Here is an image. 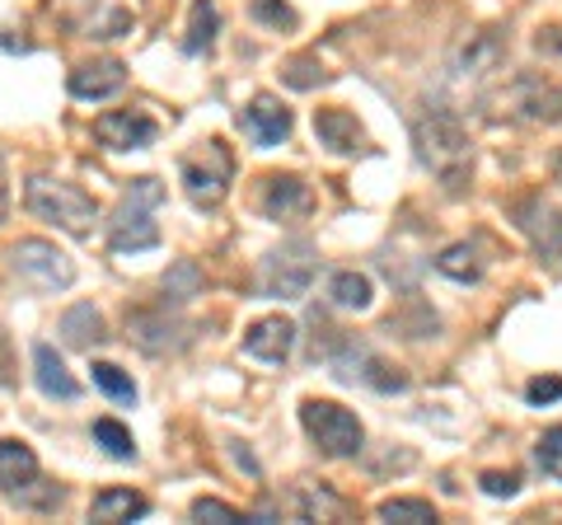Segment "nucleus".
Segmentation results:
<instances>
[{
  "label": "nucleus",
  "instance_id": "nucleus-9",
  "mask_svg": "<svg viewBox=\"0 0 562 525\" xmlns=\"http://www.w3.org/2000/svg\"><path fill=\"white\" fill-rule=\"evenodd\" d=\"M10 268L43 295L66 291L76 282V262H70V254H61L57 244H47V239H20L10 249Z\"/></svg>",
  "mask_w": 562,
  "mask_h": 525
},
{
  "label": "nucleus",
  "instance_id": "nucleus-20",
  "mask_svg": "<svg viewBox=\"0 0 562 525\" xmlns=\"http://www.w3.org/2000/svg\"><path fill=\"white\" fill-rule=\"evenodd\" d=\"M436 268H441L450 282H479L487 262L479 258V244H450V249L436 258Z\"/></svg>",
  "mask_w": 562,
  "mask_h": 525
},
{
  "label": "nucleus",
  "instance_id": "nucleus-36",
  "mask_svg": "<svg viewBox=\"0 0 562 525\" xmlns=\"http://www.w3.org/2000/svg\"><path fill=\"white\" fill-rule=\"evenodd\" d=\"M549 47V52H562V29H543L539 33V52Z\"/></svg>",
  "mask_w": 562,
  "mask_h": 525
},
{
  "label": "nucleus",
  "instance_id": "nucleus-21",
  "mask_svg": "<svg viewBox=\"0 0 562 525\" xmlns=\"http://www.w3.org/2000/svg\"><path fill=\"white\" fill-rule=\"evenodd\" d=\"M216 29H221V14L211 0H192V24H188V38H183V52H206L211 43H216Z\"/></svg>",
  "mask_w": 562,
  "mask_h": 525
},
{
  "label": "nucleus",
  "instance_id": "nucleus-38",
  "mask_svg": "<svg viewBox=\"0 0 562 525\" xmlns=\"http://www.w3.org/2000/svg\"><path fill=\"white\" fill-rule=\"evenodd\" d=\"M10 212V188H5V165H0V221Z\"/></svg>",
  "mask_w": 562,
  "mask_h": 525
},
{
  "label": "nucleus",
  "instance_id": "nucleus-29",
  "mask_svg": "<svg viewBox=\"0 0 562 525\" xmlns=\"http://www.w3.org/2000/svg\"><path fill=\"white\" fill-rule=\"evenodd\" d=\"M305 516H310V521H314V516H319V521H351V506H347L342 498H333L328 488H319V493L310 488V493H305Z\"/></svg>",
  "mask_w": 562,
  "mask_h": 525
},
{
  "label": "nucleus",
  "instance_id": "nucleus-17",
  "mask_svg": "<svg viewBox=\"0 0 562 525\" xmlns=\"http://www.w3.org/2000/svg\"><path fill=\"white\" fill-rule=\"evenodd\" d=\"M33 380H38V390L47 399H76L80 394V384L70 380V371L61 366V357H57V347H52V343L33 347Z\"/></svg>",
  "mask_w": 562,
  "mask_h": 525
},
{
  "label": "nucleus",
  "instance_id": "nucleus-24",
  "mask_svg": "<svg viewBox=\"0 0 562 525\" xmlns=\"http://www.w3.org/2000/svg\"><path fill=\"white\" fill-rule=\"evenodd\" d=\"M506 57V47H502V38L497 33H479V38H473V47H464V57H460V71L469 76H479V71H487V66H497Z\"/></svg>",
  "mask_w": 562,
  "mask_h": 525
},
{
  "label": "nucleus",
  "instance_id": "nucleus-18",
  "mask_svg": "<svg viewBox=\"0 0 562 525\" xmlns=\"http://www.w3.org/2000/svg\"><path fill=\"white\" fill-rule=\"evenodd\" d=\"M146 512H150V502L140 493H132V488H103V493L94 498V506H90L94 521H136Z\"/></svg>",
  "mask_w": 562,
  "mask_h": 525
},
{
  "label": "nucleus",
  "instance_id": "nucleus-8",
  "mask_svg": "<svg viewBox=\"0 0 562 525\" xmlns=\"http://www.w3.org/2000/svg\"><path fill=\"white\" fill-rule=\"evenodd\" d=\"M314 272H319V254H314L310 239H291L281 249L268 254L262 262V295H277V301H301L310 291Z\"/></svg>",
  "mask_w": 562,
  "mask_h": 525
},
{
  "label": "nucleus",
  "instance_id": "nucleus-33",
  "mask_svg": "<svg viewBox=\"0 0 562 525\" xmlns=\"http://www.w3.org/2000/svg\"><path fill=\"white\" fill-rule=\"evenodd\" d=\"M525 399H530V404H558V399H562V376L530 380V384H525Z\"/></svg>",
  "mask_w": 562,
  "mask_h": 525
},
{
  "label": "nucleus",
  "instance_id": "nucleus-1",
  "mask_svg": "<svg viewBox=\"0 0 562 525\" xmlns=\"http://www.w3.org/2000/svg\"><path fill=\"white\" fill-rule=\"evenodd\" d=\"M413 146H417V160L427 165L436 179H441L450 192H460L469 183V169H473V146H469V132L464 122L454 118L450 109H431L413 122Z\"/></svg>",
  "mask_w": 562,
  "mask_h": 525
},
{
  "label": "nucleus",
  "instance_id": "nucleus-11",
  "mask_svg": "<svg viewBox=\"0 0 562 525\" xmlns=\"http://www.w3.org/2000/svg\"><path fill=\"white\" fill-rule=\"evenodd\" d=\"M258 206H262V216H272V221H301L314 212V192L301 174H268Z\"/></svg>",
  "mask_w": 562,
  "mask_h": 525
},
{
  "label": "nucleus",
  "instance_id": "nucleus-5",
  "mask_svg": "<svg viewBox=\"0 0 562 525\" xmlns=\"http://www.w3.org/2000/svg\"><path fill=\"white\" fill-rule=\"evenodd\" d=\"M179 174H183V192L192 198V206L216 212L225 202V192H231V179H235V155L221 136H211V142H202L198 150L183 155Z\"/></svg>",
  "mask_w": 562,
  "mask_h": 525
},
{
  "label": "nucleus",
  "instance_id": "nucleus-14",
  "mask_svg": "<svg viewBox=\"0 0 562 525\" xmlns=\"http://www.w3.org/2000/svg\"><path fill=\"white\" fill-rule=\"evenodd\" d=\"M295 347V324L281 320V314H268V320L249 324V334H244V353L258 357V361H286Z\"/></svg>",
  "mask_w": 562,
  "mask_h": 525
},
{
  "label": "nucleus",
  "instance_id": "nucleus-34",
  "mask_svg": "<svg viewBox=\"0 0 562 525\" xmlns=\"http://www.w3.org/2000/svg\"><path fill=\"white\" fill-rule=\"evenodd\" d=\"M192 516H198V521H244L235 506H225L216 498H198V502H192Z\"/></svg>",
  "mask_w": 562,
  "mask_h": 525
},
{
  "label": "nucleus",
  "instance_id": "nucleus-19",
  "mask_svg": "<svg viewBox=\"0 0 562 525\" xmlns=\"http://www.w3.org/2000/svg\"><path fill=\"white\" fill-rule=\"evenodd\" d=\"M61 338L70 347H99L103 338H109V334H103V314L94 305H70L61 314Z\"/></svg>",
  "mask_w": 562,
  "mask_h": 525
},
{
  "label": "nucleus",
  "instance_id": "nucleus-12",
  "mask_svg": "<svg viewBox=\"0 0 562 525\" xmlns=\"http://www.w3.org/2000/svg\"><path fill=\"white\" fill-rule=\"evenodd\" d=\"M239 127H244V136H249L254 146L272 150V146H281L291 136V109L281 99H272V94H258L249 109L239 113Z\"/></svg>",
  "mask_w": 562,
  "mask_h": 525
},
{
  "label": "nucleus",
  "instance_id": "nucleus-15",
  "mask_svg": "<svg viewBox=\"0 0 562 525\" xmlns=\"http://www.w3.org/2000/svg\"><path fill=\"white\" fill-rule=\"evenodd\" d=\"M314 136H319L333 155H361L366 146H371L366 132H361V122L347 109H319L314 113Z\"/></svg>",
  "mask_w": 562,
  "mask_h": 525
},
{
  "label": "nucleus",
  "instance_id": "nucleus-16",
  "mask_svg": "<svg viewBox=\"0 0 562 525\" xmlns=\"http://www.w3.org/2000/svg\"><path fill=\"white\" fill-rule=\"evenodd\" d=\"M127 85V66L122 62H90V66H76L70 71V94L76 99H109Z\"/></svg>",
  "mask_w": 562,
  "mask_h": 525
},
{
  "label": "nucleus",
  "instance_id": "nucleus-10",
  "mask_svg": "<svg viewBox=\"0 0 562 525\" xmlns=\"http://www.w3.org/2000/svg\"><path fill=\"white\" fill-rule=\"evenodd\" d=\"M94 136L103 150H146L155 136H160V122L146 109H113L94 118Z\"/></svg>",
  "mask_w": 562,
  "mask_h": 525
},
{
  "label": "nucleus",
  "instance_id": "nucleus-22",
  "mask_svg": "<svg viewBox=\"0 0 562 525\" xmlns=\"http://www.w3.org/2000/svg\"><path fill=\"white\" fill-rule=\"evenodd\" d=\"M371 277L366 272H338L333 277V305H342V310H366L371 305Z\"/></svg>",
  "mask_w": 562,
  "mask_h": 525
},
{
  "label": "nucleus",
  "instance_id": "nucleus-31",
  "mask_svg": "<svg viewBox=\"0 0 562 525\" xmlns=\"http://www.w3.org/2000/svg\"><path fill=\"white\" fill-rule=\"evenodd\" d=\"M254 20L272 29H295V10L286 0H254Z\"/></svg>",
  "mask_w": 562,
  "mask_h": 525
},
{
  "label": "nucleus",
  "instance_id": "nucleus-30",
  "mask_svg": "<svg viewBox=\"0 0 562 525\" xmlns=\"http://www.w3.org/2000/svg\"><path fill=\"white\" fill-rule=\"evenodd\" d=\"M281 80L291 85V90H314V85H324L328 80V71L314 57H295V62H286V71H281Z\"/></svg>",
  "mask_w": 562,
  "mask_h": 525
},
{
  "label": "nucleus",
  "instance_id": "nucleus-28",
  "mask_svg": "<svg viewBox=\"0 0 562 525\" xmlns=\"http://www.w3.org/2000/svg\"><path fill=\"white\" fill-rule=\"evenodd\" d=\"M535 460H539L543 474L562 483V427H549L539 436V442H535Z\"/></svg>",
  "mask_w": 562,
  "mask_h": 525
},
{
  "label": "nucleus",
  "instance_id": "nucleus-37",
  "mask_svg": "<svg viewBox=\"0 0 562 525\" xmlns=\"http://www.w3.org/2000/svg\"><path fill=\"white\" fill-rule=\"evenodd\" d=\"M235 460H239L244 469H249V474H258V460H254V455H249V450H244L239 442H235Z\"/></svg>",
  "mask_w": 562,
  "mask_h": 525
},
{
  "label": "nucleus",
  "instance_id": "nucleus-7",
  "mask_svg": "<svg viewBox=\"0 0 562 525\" xmlns=\"http://www.w3.org/2000/svg\"><path fill=\"white\" fill-rule=\"evenodd\" d=\"M301 423L310 432V442L319 446L324 455H333V460H347V455H357L366 432L357 423V413L333 404V399H305L301 404Z\"/></svg>",
  "mask_w": 562,
  "mask_h": 525
},
{
  "label": "nucleus",
  "instance_id": "nucleus-26",
  "mask_svg": "<svg viewBox=\"0 0 562 525\" xmlns=\"http://www.w3.org/2000/svg\"><path fill=\"white\" fill-rule=\"evenodd\" d=\"M380 521H403V525H427L436 521V506L422 502V498H394V502H380Z\"/></svg>",
  "mask_w": 562,
  "mask_h": 525
},
{
  "label": "nucleus",
  "instance_id": "nucleus-3",
  "mask_svg": "<svg viewBox=\"0 0 562 525\" xmlns=\"http://www.w3.org/2000/svg\"><path fill=\"white\" fill-rule=\"evenodd\" d=\"M165 202V188L160 179H136L127 192H122L117 212L109 221V244L113 254H140V249H155L160 244V225L150 221V212Z\"/></svg>",
  "mask_w": 562,
  "mask_h": 525
},
{
  "label": "nucleus",
  "instance_id": "nucleus-23",
  "mask_svg": "<svg viewBox=\"0 0 562 525\" xmlns=\"http://www.w3.org/2000/svg\"><path fill=\"white\" fill-rule=\"evenodd\" d=\"M94 384L103 394L113 399V404H136V384H132V376L122 371V366H113V361H94Z\"/></svg>",
  "mask_w": 562,
  "mask_h": 525
},
{
  "label": "nucleus",
  "instance_id": "nucleus-27",
  "mask_svg": "<svg viewBox=\"0 0 562 525\" xmlns=\"http://www.w3.org/2000/svg\"><path fill=\"white\" fill-rule=\"evenodd\" d=\"M198 287H202V272H198V262H179L169 277H165V301H192L198 295Z\"/></svg>",
  "mask_w": 562,
  "mask_h": 525
},
{
  "label": "nucleus",
  "instance_id": "nucleus-32",
  "mask_svg": "<svg viewBox=\"0 0 562 525\" xmlns=\"http://www.w3.org/2000/svg\"><path fill=\"white\" fill-rule=\"evenodd\" d=\"M479 483H483L487 498H516L520 493V474H512V469H506V474H502V469H487Z\"/></svg>",
  "mask_w": 562,
  "mask_h": 525
},
{
  "label": "nucleus",
  "instance_id": "nucleus-6",
  "mask_svg": "<svg viewBox=\"0 0 562 525\" xmlns=\"http://www.w3.org/2000/svg\"><path fill=\"white\" fill-rule=\"evenodd\" d=\"M0 498L33 506V512H47V506L61 502V488H43L38 455L24 442H0Z\"/></svg>",
  "mask_w": 562,
  "mask_h": 525
},
{
  "label": "nucleus",
  "instance_id": "nucleus-2",
  "mask_svg": "<svg viewBox=\"0 0 562 525\" xmlns=\"http://www.w3.org/2000/svg\"><path fill=\"white\" fill-rule=\"evenodd\" d=\"M24 206L38 221L57 225V231H66V235H90L94 221H99V202L90 198V192L66 183V179H47V174L24 183Z\"/></svg>",
  "mask_w": 562,
  "mask_h": 525
},
{
  "label": "nucleus",
  "instance_id": "nucleus-13",
  "mask_svg": "<svg viewBox=\"0 0 562 525\" xmlns=\"http://www.w3.org/2000/svg\"><path fill=\"white\" fill-rule=\"evenodd\" d=\"M520 231L530 235L535 249L549 258V262H562V212L553 202H543V198H530V202H520Z\"/></svg>",
  "mask_w": 562,
  "mask_h": 525
},
{
  "label": "nucleus",
  "instance_id": "nucleus-35",
  "mask_svg": "<svg viewBox=\"0 0 562 525\" xmlns=\"http://www.w3.org/2000/svg\"><path fill=\"white\" fill-rule=\"evenodd\" d=\"M94 5H99V0H52V10H57V20H61V24H80Z\"/></svg>",
  "mask_w": 562,
  "mask_h": 525
},
{
  "label": "nucleus",
  "instance_id": "nucleus-4",
  "mask_svg": "<svg viewBox=\"0 0 562 525\" xmlns=\"http://www.w3.org/2000/svg\"><path fill=\"white\" fill-rule=\"evenodd\" d=\"M492 118L506 122H530V127H553L562 122V85L543 76H516L512 85H502L497 94H487Z\"/></svg>",
  "mask_w": 562,
  "mask_h": 525
},
{
  "label": "nucleus",
  "instance_id": "nucleus-25",
  "mask_svg": "<svg viewBox=\"0 0 562 525\" xmlns=\"http://www.w3.org/2000/svg\"><path fill=\"white\" fill-rule=\"evenodd\" d=\"M94 442L113 455V460H136V442H132V432L117 423V417H99L94 423Z\"/></svg>",
  "mask_w": 562,
  "mask_h": 525
}]
</instances>
